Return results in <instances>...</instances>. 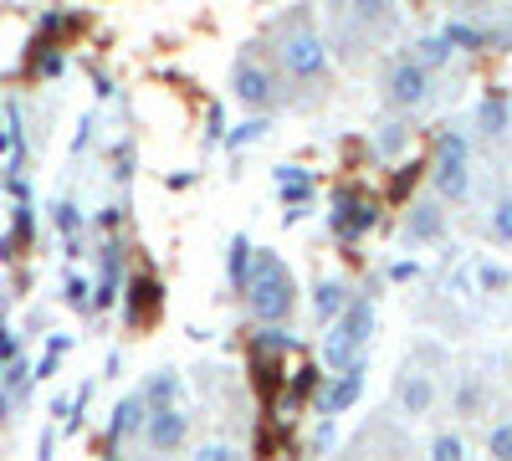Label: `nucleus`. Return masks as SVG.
Returning a JSON list of instances; mask_svg holds the SVG:
<instances>
[{
  "instance_id": "0eeeda50",
  "label": "nucleus",
  "mask_w": 512,
  "mask_h": 461,
  "mask_svg": "<svg viewBox=\"0 0 512 461\" xmlns=\"http://www.w3.org/2000/svg\"><path fill=\"white\" fill-rule=\"evenodd\" d=\"M374 221H379V205H374L369 195H359V190H338V195H333L328 226H333L338 241H359Z\"/></svg>"
},
{
  "instance_id": "4468645a",
  "label": "nucleus",
  "mask_w": 512,
  "mask_h": 461,
  "mask_svg": "<svg viewBox=\"0 0 512 461\" xmlns=\"http://www.w3.org/2000/svg\"><path fill=\"white\" fill-rule=\"evenodd\" d=\"M349 303H354V292H349L344 282H338V277H323V282L313 287V313H318V318H328V323H333L338 313H344Z\"/></svg>"
},
{
  "instance_id": "9d476101",
  "label": "nucleus",
  "mask_w": 512,
  "mask_h": 461,
  "mask_svg": "<svg viewBox=\"0 0 512 461\" xmlns=\"http://www.w3.org/2000/svg\"><path fill=\"white\" fill-rule=\"evenodd\" d=\"M359 390H364V364H354V369H344V374H333L328 390L318 395V415H323V421H338V410H349V405L359 400Z\"/></svg>"
},
{
  "instance_id": "7c9ffc66",
  "label": "nucleus",
  "mask_w": 512,
  "mask_h": 461,
  "mask_svg": "<svg viewBox=\"0 0 512 461\" xmlns=\"http://www.w3.org/2000/svg\"><path fill=\"white\" fill-rule=\"evenodd\" d=\"M0 154H16V129H0Z\"/></svg>"
},
{
  "instance_id": "6ab92c4d",
  "label": "nucleus",
  "mask_w": 512,
  "mask_h": 461,
  "mask_svg": "<svg viewBox=\"0 0 512 461\" xmlns=\"http://www.w3.org/2000/svg\"><path fill=\"white\" fill-rule=\"evenodd\" d=\"M405 144H410V123H400V118L379 123V134H374V149H379L384 159H395V154H400Z\"/></svg>"
},
{
  "instance_id": "f03ea898",
  "label": "nucleus",
  "mask_w": 512,
  "mask_h": 461,
  "mask_svg": "<svg viewBox=\"0 0 512 461\" xmlns=\"http://www.w3.org/2000/svg\"><path fill=\"white\" fill-rule=\"evenodd\" d=\"M277 67L292 82H323L328 77V41L308 16H287L277 26Z\"/></svg>"
},
{
  "instance_id": "a211bd4d",
  "label": "nucleus",
  "mask_w": 512,
  "mask_h": 461,
  "mask_svg": "<svg viewBox=\"0 0 512 461\" xmlns=\"http://www.w3.org/2000/svg\"><path fill=\"white\" fill-rule=\"evenodd\" d=\"M277 185H282L287 205H308L313 200V180L303 170H292V164H282V170H277Z\"/></svg>"
},
{
  "instance_id": "39448f33",
  "label": "nucleus",
  "mask_w": 512,
  "mask_h": 461,
  "mask_svg": "<svg viewBox=\"0 0 512 461\" xmlns=\"http://www.w3.org/2000/svg\"><path fill=\"white\" fill-rule=\"evenodd\" d=\"M379 98L390 113H415L420 103H431V72L415 67L410 57H395L379 72Z\"/></svg>"
},
{
  "instance_id": "7ed1b4c3",
  "label": "nucleus",
  "mask_w": 512,
  "mask_h": 461,
  "mask_svg": "<svg viewBox=\"0 0 512 461\" xmlns=\"http://www.w3.org/2000/svg\"><path fill=\"white\" fill-rule=\"evenodd\" d=\"M374 328H379L374 303H369V298H354L344 313L328 323V333H323V364H328L333 374L364 364V349H369V339H374Z\"/></svg>"
},
{
  "instance_id": "cd10ccee",
  "label": "nucleus",
  "mask_w": 512,
  "mask_h": 461,
  "mask_svg": "<svg viewBox=\"0 0 512 461\" xmlns=\"http://www.w3.org/2000/svg\"><path fill=\"white\" fill-rule=\"evenodd\" d=\"M57 226H62L67 236L77 231V205H67V200H57Z\"/></svg>"
},
{
  "instance_id": "473e14b6",
  "label": "nucleus",
  "mask_w": 512,
  "mask_h": 461,
  "mask_svg": "<svg viewBox=\"0 0 512 461\" xmlns=\"http://www.w3.org/2000/svg\"><path fill=\"white\" fill-rule=\"evenodd\" d=\"M108 461H118V456H108Z\"/></svg>"
},
{
  "instance_id": "aec40b11",
  "label": "nucleus",
  "mask_w": 512,
  "mask_h": 461,
  "mask_svg": "<svg viewBox=\"0 0 512 461\" xmlns=\"http://www.w3.org/2000/svg\"><path fill=\"white\" fill-rule=\"evenodd\" d=\"M251 262H256L251 241H246V236H231V257H226V272H231V282H236V287H246V277H251Z\"/></svg>"
},
{
  "instance_id": "ddd939ff",
  "label": "nucleus",
  "mask_w": 512,
  "mask_h": 461,
  "mask_svg": "<svg viewBox=\"0 0 512 461\" xmlns=\"http://www.w3.org/2000/svg\"><path fill=\"white\" fill-rule=\"evenodd\" d=\"M451 52H456V47H451V41H446L441 31H431V36H420V41H415V47L405 52V57H410L415 67H425V72H441V67L451 62Z\"/></svg>"
},
{
  "instance_id": "f8f14e48",
  "label": "nucleus",
  "mask_w": 512,
  "mask_h": 461,
  "mask_svg": "<svg viewBox=\"0 0 512 461\" xmlns=\"http://www.w3.org/2000/svg\"><path fill=\"white\" fill-rule=\"evenodd\" d=\"M405 236L410 241H441L446 236V211L436 200H415L405 211Z\"/></svg>"
},
{
  "instance_id": "bb28decb",
  "label": "nucleus",
  "mask_w": 512,
  "mask_h": 461,
  "mask_svg": "<svg viewBox=\"0 0 512 461\" xmlns=\"http://www.w3.org/2000/svg\"><path fill=\"white\" fill-rule=\"evenodd\" d=\"M67 303L88 308V282H82V277H67Z\"/></svg>"
},
{
  "instance_id": "20e7f679",
  "label": "nucleus",
  "mask_w": 512,
  "mask_h": 461,
  "mask_svg": "<svg viewBox=\"0 0 512 461\" xmlns=\"http://www.w3.org/2000/svg\"><path fill=\"white\" fill-rule=\"evenodd\" d=\"M431 190H436V200H446V205H461L466 195H472V144H466V134H456V129H441V134H436Z\"/></svg>"
},
{
  "instance_id": "423d86ee",
  "label": "nucleus",
  "mask_w": 512,
  "mask_h": 461,
  "mask_svg": "<svg viewBox=\"0 0 512 461\" xmlns=\"http://www.w3.org/2000/svg\"><path fill=\"white\" fill-rule=\"evenodd\" d=\"M231 93L246 103V108H272L277 103V72L256 57V52H241L236 57V67H231Z\"/></svg>"
},
{
  "instance_id": "9b49d317",
  "label": "nucleus",
  "mask_w": 512,
  "mask_h": 461,
  "mask_svg": "<svg viewBox=\"0 0 512 461\" xmlns=\"http://www.w3.org/2000/svg\"><path fill=\"white\" fill-rule=\"evenodd\" d=\"M144 426H149V400L144 395H123L118 410H113V421H108V441L144 436Z\"/></svg>"
},
{
  "instance_id": "2f4dec72",
  "label": "nucleus",
  "mask_w": 512,
  "mask_h": 461,
  "mask_svg": "<svg viewBox=\"0 0 512 461\" xmlns=\"http://www.w3.org/2000/svg\"><path fill=\"white\" fill-rule=\"evenodd\" d=\"M41 72H62V52H47V57H41Z\"/></svg>"
},
{
  "instance_id": "6e6552de",
  "label": "nucleus",
  "mask_w": 512,
  "mask_h": 461,
  "mask_svg": "<svg viewBox=\"0 0 512 461\" xmlns=\"http://www.w3.org/2000/svg\"><path fill=\"white\" fill-rule=\"evenodd\" d=\"M190 436V415L180 405H169V410H149V426H144V441L154 456H175Z\"/></svg>"
},
{
  "instance_id": "c85d7f7f",
  "label": "nucleus",
  "mask_w": 512,
  "mask_h": 461,
  "mask_svg": "<svg viewBox=\"0 0 512 461\" xmlns=\"http://www.w3.org/2000/svg\"><path fill=\"white\" fill-rule=\"evenodd\" d=\"M482 287H487V292H502V287H507V272H502V267H482Z\"/></svg>"
},
{
  "instance_id": "dca6fc26",
  "label": "nucleus",
  "mask_w": 512,
  "mask_h": 461,
  "mask_svg": "<svg viewBox=\"0 0 512 461\" xmlns=\"http://www.w3.org/2000/svg\"><path fill=\"white\" fill-rule=\"evenodd\" d=\"M159 298H164V292H159L154 277H134V282H128V323H144L159 308Z\"/></svg>"
},
{
  "instance_id": "c756f323",
  "label": "nucleus",
  "mask_w": 512,
  "mask_h": 461,
  "mask_svg": "<svg viewBox=\"0 0 512 461\" xmlns=\"http://www.w3.org/2000/svg\"><path fill=\"white\" fill-rule=\"evenodd\" d=\"M328 441H333V421H318V431H313V451H328Z\"/></svg>"
},
{
  "instance_id": "1a4fd4ad",
  "label": "nucleus",
  "mask_w": 512,
  "mask_h": 461,
  "mask_svg": "<svg viewBox=\"0 0 512 461\" xmlns=\"http://www.w3.org/2000/svg\"><path fill=\"white\" fill-rule=\"evenodd\" d=\"M395 405H400V415H410V421L431 415V405H436V374L431 369H405L400 385H395Z\"/></svg>"
},
{
  "instance_id": "b1692460",
  "label": "nucleus",
  "mask_w": 512,
  "mask_h": 461,
  "mask_svg": "<svg viewBox=\"0 0 512 461\" xmlns=\"http://www.w3.org/2000/svg\"><path fill=\"white\" fill-rule=\"evenodd\" d=\"M492 236H497L502 246H512V195H502V200L492 205Z\"/></svg>"
},
{
  "instance_id": "393cba45",
  "label": "nucleus",
  "mask_w": 512,
  "mask_h": 461,
  "mask_svg": "<svg viewBox=\"0 0 512 461\" xmlns=\"http://www.w3.org/2000/svg\"><path fill=\"white\" fill-rule=\"evenodd\" d=\"M190 461H236V451H231L226 441L210 436V441H200V446H195V456H190Z\"/></svg>"
},
{
  "instance_id": "2eb2a0df",
  "label": "nucleus",
  "mask_w": 512,
  "mask_h": 461,
  "mask_svg": "<svg viewBox=\"0 0 512 461\" xmlns=\"http://www.w3.org/2000/svg\"><path fill=\"white\" fill-rule=\"evenodd\" d=\"M507 123H512V103H507V93H487L482 108H477V129H482L487 139H497V134H507Z\"/></svg>"
},
{
  "instance_id": "4be33fe9",
  "label": "nucleus",
  "mask_w": 512,
  "mask_h": 461,
  "mask_svg": "<svg viewBox=\"0 0 512 461\" xmlns=\"http://www.w3.org/2000/svg\"><path fill=\"white\" fill-rule=\"evenodd\" d=\"M482 400H487V390H482V380H472V374H466V380L456 385V415H477L482 410Z\"/></svg>"
},
{
  "instance_id": "f3484780",
  "label": "nucleus",
  "mask_w": 512,
  "mask_h": 461,
  "mask_svg": "<svg viewBox=\"0 0 512 461\" xmlns=\"http://www.w3.org/2000/svg\"><path fill=\"white\" fill-rule=\"evenodd\" d=\"M139 395L149 400V410H169V405L180 400V374H175V369H159V374H154V380H149Z\"/></svg>"
},
{
  "instance_id": "f257e3e1",
  "label": "nucleus",
  "mask_w": 512,
  "mask_h": 461,
  "mask_svg": "<svg viewBox=\"0 0 512 461\" xmlns=\"http://www.w3.org/2000/svg\"><path fill=\"white\" fill-rule=\"evenodd\" d=\"M241 292H246L251 318L267 323V328L287 323L292 308H297V277L287 272V262L277 257L272 246H256V262H251V277H246Z\"/></svg>"
},
{
  "instance_id": "5701e85b",
  "label": "nucleus",
  "mask_w": 512,
  "mask_h": 461,
  "mask_svg": "<svg viewBox=\"0 0 512 461\" xmlns=\"http://www.w3.org/2000/svg\"><path fill=\"white\" fill-rule=\"evenodd\" d=\"M487 456L492 461H512V421H497L487 431Z\"/></svg>"
},
{
  "instance_id": "412c9836",
  "label": "nucleus",
  "mask_w": 512,
  "mask_h": 461,
  "mask_svg": "<svg viewBox=\"0 0 512 461\" xmlns=\"http://www.w3.org/2000/svg\"><path fill=\"white\" fill-rule=\"evenodd\" d=\"M431 461H466V436L461 431H436L431 436Z\"/></svg>"
},
{
  "instance_id": "a878e982",
  "label": "nucleus",
  "mask_w": 512,
  "mask_h": 461,
  "mask_svg": "<svg viewBox=\"0 0 512 461\" xmlns=\"http://www.w3.org/2000/svg\"><path fill=\"white\" fill-rule=\"evenodd\" d=\"M267 134V118H251V123H241V129L231 134V149H241V144H251V139H262Z\"/></svg>"
}]
</instances>
